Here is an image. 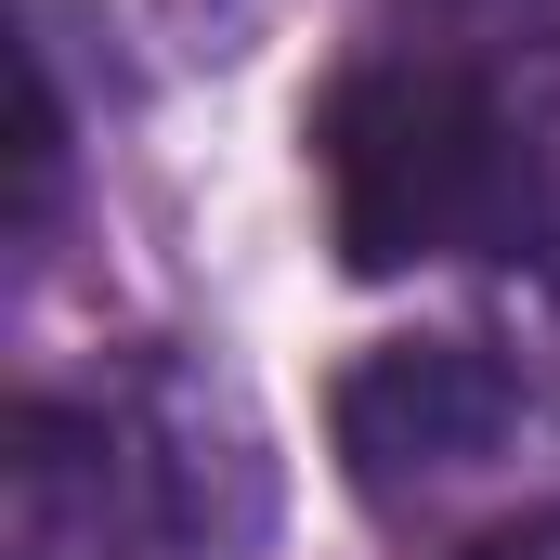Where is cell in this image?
Wrapping results in <instances>:
<instances>
[{
    "label": "cell",
    "instance_id": "cell-1",
    "mask_svg": "<svg viewBox=\"0 0 560 560\" xmlns=\"http://www.w3.org/2000/svg\"><path fill=\"white\" fill-rule=\"evenodd\" d=\"M326 235L352 275L418 261H522L560 235V143L548 118L469 52H378L326 92Z\"/></svg>",
    "mask_w": 560,
    "mask_h": 560
},
{
    "label": "cell",
    "instance_id": "cell-2",
    "mask_svg": "<svg viewBox=\"0 0 560 560\" xmlns=\"http://www.w3.org/2000/svg\"><path fill=\"white\" fill-rule=\"evenodd\" d=\"M196 522H209L196 430H156L131 405H13V430H0L13 560H156Z\"/></svg>",
    "mask_w": 560,
    "mask_h": 560
},
{
    "label": "cell",
    "instance_id": "cell-3",
    "mask_svg": "<svg viewBox=\"0 0 560 560\" xmlns=\"http://www.w3.org/2000/svg\"><path fill=\"white\" fill-rule=\"evenodd\" d=\"M509 430H522V365L482 352V339H378L339 378V456L378 509L430 495V482H469Z\"/></svg>",
    "mask_w": 560,
    "mask_h": 560
},
{
    "label": "cell",
    "instance_id": "cell-4",
    "mask_svg": "<svg viewBox=\"0 0 560 560\" xmlns=\"http://www.w3.org/2000/svg\"><path fill=\"white\" fill-rule=\"evenodd\" d=\"M13 235H39L52 222V183H66V105H52V66L26 52V143H13Z\"/></svg>",
    "mask_w": 560,
    "mask_h": 560
},
{
    "label": "cell",
    "instance_id": "cell-5",
    "mask_svg": "<svg viewBox=\"0 0 560 560\" xmlns=\"http://www.w3.org/2000/svg\"><path fill=\"white\" fill-rule=\"evenodd\" d=\"M456 560H560V509H535V522H495L482 548H456Z\"/></svg>",
    "mask_w": 560,
    "mask_h": 560
}]
</instances>
